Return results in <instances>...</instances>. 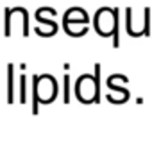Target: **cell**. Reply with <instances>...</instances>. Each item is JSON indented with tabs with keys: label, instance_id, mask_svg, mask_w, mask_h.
<instances>
[{
	"label": "cell",
	"instance_id": "1",
	"mask_svg": "<svg viewBox=\"0 0 152 152\" xmlns=\"http://www.w3.org/2000/svg\"><path fill=\"white\" fill-rule=\"evenodd\" d=\"M93 27L102 38L115 36V45H118V11L111 7H100L95 13Z\"/></svg>",
	"mask_w": 152,
	"mask_h": 152
},
{
	"label": "cell",
	"instance_id": "2",
	"mask_svg": "<svg viewBox=\"0 0 152 152\" xmlns=\"http://www.w3.org/2000/svg\"><path fill=\"white\" fill-rule=\"evenodd\" d=\"M100 93V83H99V73L95 75H81L75 81V97L83 104H93L99 100Z\"/></svg>",
	"mask_w": 152,
	"mask_h": 152
},
{
	"label": "cell",
	"instance_id": "3",
	"mask_svg": "<svg viewBox=\"0 0 152 152\" xmlns=\"http://www.w3.org/2000/svg\"><path fill=\"white\" fill-rule=\"evenodd\" d=\"M32 90H34V99L39 104H50L56 100L57 97V81L54 75L50 73H43V75H34V83H32Z\"/></svg>",
	"mask_w": 152,
	"mask_h": 152
},
{
	"label": "cell",
	"instance_id": "4",
	"mask_svg": "<svg viewBox=\"0 0 152 152\" xmlns=\"http://www.w3.org/2000/svg\"><path fill=\"white\" fill-rule=\"evenodd\" d=\"M88 23H90L88 13L84 9H81V7H70L63 16L64 31L72 38H79V36L86 34L88 32Z\"/></svg>",
	"mask_w": 152,
	"mask_h": 152
},
{
	"label": "cell",
	"instance_id": "5",
	"mask_svg": "<svg viewBox=\"0 0 152 152\" xmlns=\"http://www.w3.org/2000/svg\"><path fill=\"white\" fill-rule=\"evenodd\" d=\"M15 27H22V34H29V13L23 7H7L6 9V36H11V31Z\"/></svg>",
	"mask_w": 152,
	"mask_h": 152
},
{
	"label": "cell",
	"instance_id": "6",
	"mask_svg": "<svg viewBox=\"0 0 152 152\" xmlns=\"http://www.w3.org/2000/svg\"><path fill=\"white\" fill-rule=\"evenodd\" d=\"M36 18H38V22H39V23H43V25H48L52 32H56V31H57V23H56L54 20H50V18H45V15H43L41 7L38 9V13H36Z\"/></svg>",
	"mask_w": 152,
	"mask_h": 152
}]
</instances>
